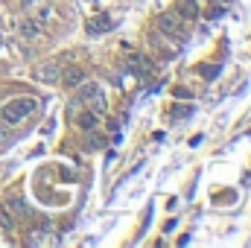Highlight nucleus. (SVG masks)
<instances>
[{"label": "nucleus", "instance_id": "nucleus-3", "mask_svg": "<svg viewBox=\"0 0 251 248\" xmlns=\"http://www.w3.org/2000/svg\"><path fill=\"white\" fill-rule=\"evenodd\" d=\"M158 29L164 32V35H173V38H184V23H181V15L178 12H164L161 18H158Z\"/></svg>", "mask_w": 251, "mask_h": 248}, {"label": "nucleus", "instance_id": "nucleus-6", "mask_svg": "<svg viewBox=\"0 0 251 248\" xmlns=\"http://www.w3.org/2000/svg\"><path fill=\"white\" fill-rule=\"evenodd\" d=\"M129 70L135 73V76H146V73H152V61L149 58H143V56H137V53H129Z\"/></svg>", "mask_w": 251, "mask_h": 248}, {"label": "nucleus", "instance_id": "nucleus-11", "mask_svg": "<svg viewBox=\"0 0 251 248\" xmlns=\"http://www.w3.org/2000/svg\"><path fill=\"white\" fill-rule=\"evenodd\" d=\"M193 111H196V108H193V102H187V105H173V108H170V114H173L175 120H187Z\"/></svg>", "mask_w": 251, "mask_h": 248}, {"label": "nucleus", "instance_id": "nucleus-10", "mask_svg": "<svg viewBox=\"0 0 251 248\" xmlns=\"http://www.w3.org/2000/svg\"><path fill=\"white\" fill-rule=\"evenodd\" d=\"M178 15H181V18H196V15H199L196 0H178Z\"/></svg>", "mask_w": 251, "mask_h": 248}, {"label": "nucleus", "instance_id": "nucleus-5", "mask_svg": "<svg viewBox=\"0 0 251 248\" xmlns=\"http://www.w3.org/2000/svg\"><path fill=\"white\" fill-rule=\"evenodd\" d=\"M35 79H38V82H47V85H56V82H61V67H58L56 61H44V64L35 70Z\"/></svg>", "mask_w": 251, "mask_h": 248}, {"label": "nucleus", "instance_id": "nucleus-19", "mask_svg": "<svg viewBox=\"0 0 251 248\" xmlns=\"http://www.w3.org/2000/svg\"><path fill=\"white\" fill-rule=\"evenodd\" d=\"M0 47H3V38H0Z\"/></svg>", "mask_w": 251, "mask_h": 248}, {"label": "nucleus", "instance_id": "nucleus-2", "mask_svg": "<svg viewBox=\"0 0 251 248\" xmlns=\"http://www.w3.org/2000/svg\"><path fill=\"white\" fill-rule=\"evenodd\" d=\"M20 6H23L26 18L35 20V23H47V20L53 18V6H50V0H20Z\"/></svg>", "mask_w": 251, "mask_h": 248}, {"label": "nucleus", "instance_id": "nucleus-15", "mask_svg": "<svg viewBox=\"0 0 251 248\" xmlns=\"http://www.w3.org/2000/svg\"><path fill=\"white\" fill-rule=\"evenodd\" d=\"M76 123H79L82 129H94V126H97V114H94V111H82V114L76 117Z\"/></svg>", "mask_w": 251, "mask_h": 248}, {"label": "nucleus", "instance_id": "nucleus-1", "mask_svg": "<svg viewBox=\"0 0 251 248\" xmlns=\"http://www.w3.org/2000/svg\"><path fill=\"white\" fill-rule=\"evenodd\" d=\"M32 111H35V102H32V99H12V102H6V105L0 108V123H3V126H18V123H23Z\"/></svg>", "mask_w": 251, "mask_h": 248}, {"label": "nucleus", "instance_id": "nucleus-17", "mask_svg": "<svg viewBox=\"0 0 251 248\" xmlns=\"http://www.w3.org/2000/svg\"><path fill=\"white\" fill-rule=\"evenodd\" d=\"M175 96H178V99H190V91H184V88H175Z\"/></svg>", "mask_w": 251, "mask_h": 248}, {"label": "nucleus", "instance_id": "nucleus-8", "mask_svg": "<svg viewBox=\"0 0 251 248\" xmlns=\"http://www.w3.org/2000/svg\"><path fill=\"white\" fill-rule=\"evenodd\" d=\"M61 82H64L67 88H76V85L85 82V70H79V67H67V70H61Z\"/></svg>", "mask_w": 251, "mask_h": 248}, {"label": "nucleus", "instance_id": "nucleus-7", "mask_svg": "<svg viewBox=\"0 0 251 248\" xmlns=\"http://www.w3.org/2000/svg\"><path fill=\"white\" fill-rule=\"evenodd\" d=\"M111 29H114L111 15H97V18L88 20V32H91V35H97V32H111Z\"/></svg>", "mask_w": 251, "mask_h": 248}, {"label": "nucleus", "instance_id": "nucleus-12", "mask_svg": "<svg viewBox=\"0 0 251 248\" xmlns=\"http://www.w3.org/2000/svg\"><path fill=\"white\" fill-rule=\"evenodd\" d=\"M9 208H15V213H20V216H29V208H26V202H23L18 193L9 196Z\"/></svg>", "mask_w": 251, "mask_h": 248}, {"label": "nucleus", "instance_id": "nucleus-16", "mask_svg": "<svg viewBox=\"0 0 251 248\" xmlns=\"http://www.w3.org/2000/svg\"><path fill=\"white\" fill-rule=\"evenodd\" d=\"M234 199H237V193H222V196L216 193L213 196V202H234Z\"/></svg>", "mask_w": 251, "mask_h": 248}, {"label": "nucleus", "instance_id": "nucleus-4", "mask_svg": "<svg viewBox=\"0 0 251 248\" xmlns=\"http://www.w3.org/2000/svg\"><path fill=\"white\" fill-rule=\"evenodd\" d=\"M79 96L91 105V111L94 114H105V96H102V91H99V85H94V82H85L82 85V91H79Z\"/></svg>", "mask_w": 251, "mask_h": 248}, {"label": "nucleus", "instance_id": "nucleus-9", "mask_svg": "<svg viewBox=\"0 0 251 248\" xmlns=\"http://www.w3.org/2000/svg\"><path fill=\"white\" fill-rule=\"evenodd\" d=\"M50 231L38 228V231H29V246H47V243H56V237H47Z\"/></svg>", "mask_w": 251, "mask_h": 248}, {"label": "nucleus", "instance_id": "nucleus-18", "mask_svg": "<svg viewBox=\"0 0 251 248\" xmlns=\"http://www.w3.org/2000/svg\"><path fill=\"white\" fill-rule=\"evenodd\" d=\"M6 140H9V137H6V132L0 129V143H6Z\"/></svg>", "mask_w": 251, "mask_h": 248}, {"label": "nucleus", "instance_id": "nucleus-14", "mask_svg": "<svg viewBox=\"0 0 251 248\" xmlns=\"http://www.w3.org/2000/svg\"><path fill=\"white\" fill-rule=\"evenodd\" d=\"M219 70H222L219 64H202V67H199V73H202V79H208V82H213V79L219 76Z\"/></svg>", "mask_w": 251, "mask_h": 248}, {"label": "nucleus", "instance_id": "nucleus-13", "mask_svg": "<svg viewBox=\"0 0 251 248\" xmlns=\"http://www.w3.org/2000/svg\"><path fill=\"white\" fill-rule=\"evenodd\" d=\"M18 29H20V35H23V38H35V35H38V26H35V20H29V18H26V20H20V26H18Z\"/></svg>", "mask_w": 251, "mask_h": 248}]
</instances>
